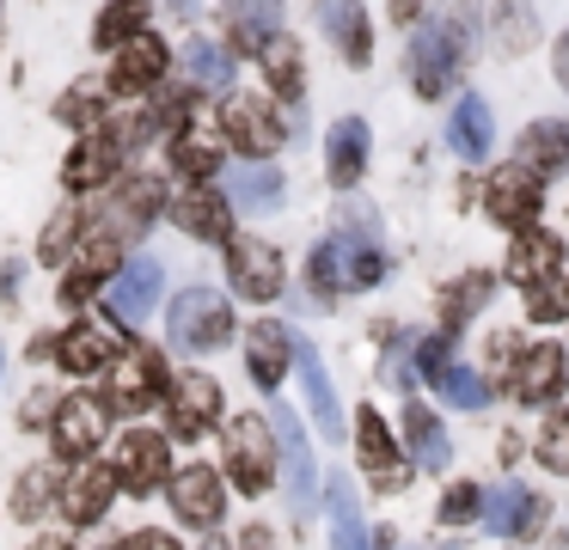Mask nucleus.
<instances>
[{"mask_svg": "<svg viewBox=\"0 0 569 550\" xmlns=\"http://www.w3.org/2000/svg\"><path fill=\"white\" fill-rule=\"evenodd\" d=\"M471 31H478V7H459L447 24H422L417 43H410V80H417L422 98H441L447 86L459 80V61L471 49Z\"/></svg>", "mask_w": 569, "mask_h": 550, "instance_id": "1", "label": "nucleus"}, {"mask_svg": "<svg viewBox=\"0 0 569 550\" xmlns=\"http://www.w3.org/2000/svg\"><path fill=\"white\" fill-rule=\"evenodd\" d=\"M373 281H386V257H380V244H373L368 227H349V232H337V239H325L319 251H312V288L319 293L373 288Z\"/></svg>", "mask_w": 569, "mask_h": 550, "instance_id": "2", "label": "nucleus"}, {"mask_svg": "<svg viewBox=\"0 0 569 550\" xmlns=\"http://www.w3.org/2000/svg\"><path fill=\"white\" fill-rule=\"evenodd\" d=\"M166 324H172L178 349L209 354V349H221V342L233 337V306H227V293H214V288H184L172 300V312H166Z\"/></svg>", "mask_w": 569, "mask_h": 550, "instance_id": "3", "label": "nucleus"}, {"mask_svg": "<svg viewBox=\"0 0 569 550\" xmlns=\"http://www.w3.org/2000/svg\"><path fill=\"white\" fill-rule=\"evenodd\" d=\"M227 471H233V489L246 496H263L276 477V428L270 416H233L227 422Z\"/></svg>", "mask_w": 569, "mask_h": 550, "instance_id": "4", "label": "nucleus"}, {"mask_svg": "<svg viewBox=\"0 0 569 550\" xmlns=\"http://www.w3.org/2000/svg\"><path fill=\"white\" fill-rule=\"evenodd\" d=\"M221 141L239 147V153L263 159L282 147V122H276V110L263 104V98H227L221 104Z\"/></svg>", "mask_w": 569, "mask_h": 550, "instance_id": "5", "label": "nucleus"}, {"mask_svg": "<svg viewBox=\"0 0 569 550\" xmlns=\"http://www.w3.org/2000/svg\"><path fill=\"white\" fill-rule=\"evenodd\" d=\"M160 386H166V367H160L153 349H129V354L111 361V410L141 416L153 398H160Z\"/></svg>", "mask_w": 569, "mask_h": 550, "instance_id": "6", "label": "nucleus"}, {"mask_svg": "<svg viewBox=\"0 0 569 550\" xmlns=\"http://www.w3.org/2000/svg\"><path fill=\"white\" fill-rule=\"evenodd\" d=\"M227 276H233V293H246V300H276L282 293V257L263 239H233L227 244Z\"/></svg>", "mask_w": 569, "mask_h": 550, "instance_id": "7", "label": "nucleus"}, {"mask_svg": "<svg viewBox=\"0 0 569 550\" xmlns=\"http://www.w3.org/2000/svg\"><path fill=\"white\" fill-rule=\"evenodd\" d=\"M50 434H56V452H62V459L87 464L92 452H99V440H104V403L87 398V391H80V398H62V403H56Z\"/></svg>", "mask_w": 569, "mask_h": 550, "instance_id": "8", "label": "nucleus"}, {"mask_svg": "<svg viewBox=\"0 0 569 550\" xmlns=\"http://www.w3.org/2000/svg\"><path fill=\"white\" fill-rule=\"evenodd\" d=\"M483 202H490V214L502 220V227H520V232H527L532 220H539L545 178H532L527 166H502V171L490 178V190H483Z\"/></svg>", "mask_w": 569, "mask_h": 550, "instance_id": "9", "label": "nucleus"}, {"mask_svg": "<svg viewBox=\"0 0 569 550\" xmlns=\"http://www.w3.org/2000/svg\"><path fill=\"white\" fill-rule=\"evenodd\" d=\"M221 24L239 56H263L282 37V0H221Z\"/></svg>", "mask_w": 569, "mask_h": 550, "instance_id": "10", "label": "nucleus"}, {"mask_svg": "<svg viewBox=\"0 0 569 550\" xmlns=\"http://www.w3.org/2000/svg\"><path fill=\"white\" fill-rule=\"evenodd\" d=\"M160 263L153 257H136L129 269H117L111 288H104V312L117 318V324H141V318L153 312V300H160Z\"/></svg>", "mask_w": 569, "mask_h": 550, "instance_id": "11", "label": "nucleus"}, {"mask_svg": "<svg viewBox=\"0 0 569 550\" xmlns=\"http://www.w3.org/2000/svg\"><path fill=\"white\" fill-rule=\"evenodd\" d=\"M166 410H172V428L184 440H197V434H209V422H221V386H214L209 373H178L172 379V398H166Z\"/></svg>", "mask_w": 569, "mask_h": 550, "instance_id": "12", "label": "nucleus"}, {"mask_svg": "<svg viewBox=\"0 0 569 550\" xmlns=\"http://www.w3.org/2000/svg\"><path fill=\"white\" fill-rule=\"evenodd\" d=\"M221 508H227L221 471H209V464H184V471L172 477V513L184 526H202V532H209V526L221 520Z\"/></svg>", "mask_w": 569, "mask_h": 550, "instance_id": "13", "label": "nucleus"}, {"mask_svg": "<svg viewBox=\"0 0 569 550\" xmlns=\"http://www.w3.org/2000/svg\"><path fill=\"white\" fill-rule=\"evenodd\" d=\"M166 471H172L166 440L148 434V428H136V434L123 440V452H117V483H123L129 496H153V489L166 483Z\"/></svg>", "mask_w": 569, "mask_h": 550, "instance_id": "14", "label": "nucleus"}, {"mask_svg": "<svg viewBox=\"0 0 569 550\" xmlns=\"http://www.w3.org/2000/svg\"><path fill=\"white\" fill-rule=\"evenodd\" d=\"M539 520H545V501L520 483H496L490 496H483V526H490L496 538H532Z\"/></svg>", "mask_w": 569, "mask_h": 550, "instance_id": "15", "label": "nucleus"}, {"mask_svg": "<svg viewBox=\"0 0 569 550\" xmlns=\"http://www.w3.org/2000/svg\"><path fill=\"white\" fill-rule=\"evenodd\" d=\"M356 452H361V471L373 477V489H405V459H398V447H392V428L380 422L373 410H361L356 416Z\"/></svg>", "mask_w": 569, "mask_h": 550, "instance_id": "16", "label": "nucleus"}, {"mask_svg": "<svg viewBox=\"0 0 569 550\" xmlns=\"http://www.w3.org/2000/svg\"><path fill=\"white\" fill-rule=\"evenodd\" d=\"M276 452H282V483H288L295 513H312V452H307L295 410H276Z\"/></svg>", "mask_w": 569, "mask_h": 550, "instance_id": "17", "label": "nucleus"}, {"mask_svg": "<svg viewBox=\"0 0 569 550\" xmlns=\"http://www.w3.org/2000/svg\"><path fill=\"white\" fill-rule=\"evenodd\" d=\"M563 349H557V342H532V349L527 354H520V361H515V398L520 403H551L557 398V391H563Z\"/></svg>", "mask_w": 569, "mask_h": 550, "instance_id": "18", "label": "nucleus"}, {"mask_svg": "<svg viewBox=\"0 0 569 550\" xmlns=\"http://www.w3.org/2000/svg\"><path fill=\"white\" fill-rule=\"evenodd\" d=\"M117 489H123V483H117V471H104V464H80V471L62 483V513L74 526H99Z\"/></svg>", "mask_w": 569, "mask_h": 550, "instance_id": "19", "label": "nucleus"}, {"mask_svg": "<svg viewBox=\"0 0 569 550\" xmlns=\"http://www.w3.org/2000/svg\"><path fill=\"white\" fill-rule=\"evenodd\" d=\"M117 166H123V147H117V134H87V141L68 153L62 183H68V190H99V183L117 178Z\"/></svg>", "mask_w": 569, "mask_h": 550, "instance_id": "20", "label": "nucleus"}, {"mask_svg": "<svg viewBox=\"0 0 569 550\" xmlns=\"http://www.w3.org/2000/svg\"><path fill=\"white\" fill-rule=\"evenodd\" d=\"M557 269H563V244H557L551 232H539V227H527L515 239V251H508V276H515L520 288H532V293H539Z\"/></svg>", "mask_w": 569, "mask_h": 550, "instance_id": "21", "label": "nucleus"}, {"mask_svg": "<svg viewBox=\"0 0 569 550\" xmlns=\"http://www.w3.org/2000/svg\"><path fill=\"white\" fill-rule=\"evenodd\" d=\"M325 37L337 43V56H343L349 68H368L373 31H368V12H361V0H331V7H325Z\"/></svg>", "mask_w": 569, "mask_h": 550, "instance_id": "22", "label": "nucleus"}, {"mask_svg": "<svg viewBox=\"0 0 569 550\" xmlns=\"http://www.w3.org/2000/svg\"><path fill=\"white\" fill-rule=\"evenodd\" d=\"M288 354H295V337H288L282 324H251V337H246V367H251V379H258L263 391H276L288 379Z\"/></svg>", "mask_w": 569, "mask_h": 550, "instance_id": "23", "label": "nucleus"}, {"mask_svg": "<svg viewBox=\"0 0 569 550\" xmlns=\"http://www.w3.org/2000/svg\"><path fill=\"white\" fill-rule=\"evenodd\" d=\"M160 202H166L160 178H148V171H129V178L117 183V196H111V227L148 232L153 214H160Z\"/></svg>", "mask_w": 569, "mask_h": 550, "instance_id": "24", "label": "nucleus"}, {"mask_svg": "<svg viewBox=\"0 0 569 550\" xmlns=\"http://www.w3.org/2000/svg\"><path fill=\"white\" fill-rule=\"evenodd\" d=\"M117 257H123V251H117V239H111V232H99V239L87 244V257H74V269H68V281H62V306H80L104 276H117V269H123Z\"/></svg>", "mask_w": 569, "mask_h": 550, "instance_id": "25", "label": "nucleus"}, {"mask_svg": "<svg viewBox=\"0 0 569 550\" xmlns=\"http://www.w3.org/2000/svg\"><path fill=\"white\" fill-rule=\"evenodd\" d=\"M515 166H527L532 178H551V171H563V166H569V129H563V122H532V129L520 134Z\"/></svg>", "mask_w": 569, "mask_h": 550, "instance_id": "26", "label": "nucleus"}, {"mask_svg": "<svg viewBox=\"0 0 569 550\" xmlns=\"http://www.w3.org/2000/svg\"><path fill=\"white\" fill-rule=\"evenodd\" d=\"M160 73H166V43H160V37H148V31H141L136 43H129L123 56H117V73H111V86L129 98V92H148V86L160 80Z\"/></svg>", "mask_w": 569, "mask_h": 550, "instance_id": "27", "label": "nucleus"}, {"mask_svg": "<svg viewBox=\"0 0 569 550\" xmlns=\"http://www.w3.org/2000/svg\"><path fill=\"white\" fill-rule=\"evenodd\" d=\"M295 361H300V373H307V403H312V416H319V428L337 440V434H343V403H337L331 379H325V361H319V349L295 337Z\"/></svg>", "mask_w": 569, "mask_h": 550, "instance_id": "28", "label": "nucleus"}, {"mask_svg": "<svg viewBox=\"0 0 569 550\" xmlns=\"http://www.w3.org/2000/svg\"><path fill=\"white\" fill-rule=\"evenodd\" d=\"M405 447H410V459H417L422 471H441V464L453 459L441 416H435V410H422V403H410V410H405Z\"/></svg>", "mask_w": 569, "mask_h": 550, "instance_id": "29", "label": "nucleus"}, {"mask_svg": "<svg viewBox=\"0 0 569 550\" xmlns=\"http://www.w3.org/2000/svg\"><path fill=\"white\" fill-rule=\"evenodd\" d=\"M447 141H453L459 159H483V153H490V104H483V98H459L453 122H447Z\"/></svg>", "mask_w": 569, "mask_h": 550, "instance_id": "30", "label": "nucleus"}, {"mask_svg": "<svg viewBox=\"0 0 569 550\" xmlns=\"http://www.w3.org/2000/svg\"><path fill=\"white\" fill-rule=\"evenodd\" d=\"M178 220H184L197 239H227V196L209 190V183H190L178 196Z\"/></svg>", "mask_w": 569, "mask_h": 550, "instance_id": "31", "label": "nucleus"}, {"mask_svg": "<svg viewBox=\"0 0 569 550\" xmlns=\"http://www.w3.org/2000/svg\"><path fill=\"white\" fill-rule=\"evenodd\" d=\"M227 196H233L246 214H263V208L282 202V171H270V166H239L233 178H227Z\"/></svg>", "mask_w": 569, "mask_h": 550, "instance_id": "32", "label": "nucleus"}, {"mask_svg": "<svg viewBox=\"0 0 569 550\" xmlns=\"http://www.w3.org/2000/svg\"><path fill=\"white\" fill-rule=\"evenodd\" d=\"M184 80L197 86V92H227V80H233V61H227V49L209 43V37L184 43Z\"/></svg>", "mask_w": 569, "mask_h": 550, "instance_id": "33", "label": "nucleus"}, {"mask_svg": "<svg viewBox=\"0 0 569 550\" xmlns=\"http://www.w3.org/2000/svg\"><path fill=\"white\" fill-rule=\"evenodd\" d=\"M361 159H368V122H361V117H343V122L331 129V178L343 183V190L361 178Z\"/></svg>", "mask_w": 569, "mask_h": 550, "instance_id": "34", "label": "nucleus"}, {"mask_svg": "<svg viewBox=\"0 0 569 550\" xmlns=\"http://www.w3.org/2000/svg\"><path fill=\"white\" fill-rule=\"evenodd\" d=\"M141 24H148V0H111V7L99 12L92 43H99V49H129L141 37Z\"/></svg>", "mask_w": 569, "mask_h": 550, "instance_id": "35", "label": "nucleus"}, {"mask_svg": "<svg viewBox=\"0 0 569 550\" xmlns=\"http://www.w3.org/2000/svg\"><path fill=\"white\" fill-rule=\"evenodd\" d=\"M532 43H539V12L527 0H502L496 7V49L502 56H527Z\"/></svg>", "mask_w": 569, "mask_h": 550, "instance_id": "36", "label": "nucleus"}, {"mask_svg": "<svg viewBox=\"0 0 569 550\" xmlns=\"http://www.w3.org/2000/svg\"><path fill=\"white\" fill-rule=\"evenodd\" d=\"M56 361H62L68 373H99V367H111V342H104L92 324H74L62 342H56Z\"/></svg>", "mask_w": 569, "mask_h": 550, "instance_id": "37", "label": "nucleus"}, {"mask_svg": "<svg viewBox=\"0 0 569 550\" xmlns=\"http://www.w3.org/2000/svg\"><path fill=\"white\" fill-rule=\"evenodd\" d=\"M214 159H221V134H202V129H178L172 134V166L184 178H214Z\"/></svg>", "mask_w": 569, "mask_h": 550, "instance_id": "38", "label": "nucleus"}, {"mask_svg": "<svg viewBox=\"0 0 569 550\" xmlns=\"http://www.w3.org/2000/svg\"><path fill=\"white\" fill-rule=\"evenodd\" d=\"M263 73H270V86L282 98H300V49H295V37H288V31L263 49Z\"/></svg>", "mask_w": 569, "mask_h": 550, "instance_id": "39", "label": "nucleus"}, {"mask_svg": "<svg viewBox=\"0 0 569 550\" xmlns=\"http://www.w3.org/2000/svg\"><path fill=\"white\" fill-rule=\"evenodd\" d=\"M490 288H496L490 276H471V281H459V288L441 300V330H459V324H466V312H478V306L490 300Z\"/></svg>", "mask_w": 569, "mask_h": 550, "instance_id": "40", "label": "nucleus"}, {"mask_svg": "<svg viewBox=\"0 0 569 550\" xmlns=\"http://www.w3.org/2000/svg\"><path fill=\"white\" fill-rule=\"evenodd\" d=\"M435 386H441V398H447V403H459V410H483V403H490V386H483V379L471 373V367H447V373L435 379Z\"/></svg>", "mask_w": 569, "mask_h": 550, "instance_id": "41", "label": "nucleus"}, {"mask_svg": "<svg viewBox=\"0 0 569 550\" xmlns=\"http://www.w3.org/2000/svg\"><path fill=\"white\" fill-rule=\"evenodd\" d=\"M43 508H50V471L43 464H31L26 477H19V489H13V520H43Z\"/></svg>", "mask_w": 569, "mask_h": 550, "instance_id": "42", "label": "nucleus"}, {"mask_svg": "<svg viewBox=\"0 0 569 550\" xmlns=\"http://www.w3.org/2000/svg\"><path fill=\"white\" fill-rule=\"evenodd\" d=\"M80 227H87V220H80V208H56V214H50V232H43V244H38V257H43V263H62Z\"/></svg>", "mask_w": 569, "mask_h": 550, "instance_id": "43", "label": "nucleus"}, {"mask_svg": "<svg viewBox=\"0 0 569 550\" xmlns=\"http://www.w3.org/2000/svg\"><path fill=\"white\" fill-rule=\"evenodd\" d=\"M331 532H337V550H368L361 544V513H356V501H349L343 483L331 489Z\"/></svg>", "mask_w": 569, "mask_h": 550, "instance_id": "44", "label": "nucleus"}, {"mask_svg": "<svg viewBox=\"0 0 569 550\" xmlns=\"http://www.w3.org/2000/svg\"><path fill=\"white\" fill-rule=\"evenodd\" d=\"M539 459H545V471H563V477H569V410H557L551 422H545Z\"/></svg>", "mask_w": 569, "mask_h": 550, "instance_id": "45", "label": "nucleus"}, {"mask_svg": "<svg viewBox=\"0 0 569 550\" xmlns=\"http://www.w3.org/2000/svg\"><path fill=\"white\" fill-rule=\"evenodd\" d=\"M478 513H483V489H478V483H453V489L441 496V520H447V526H471Z\"/></svg>", "mask_w": 569, "mask_h": 550, "instance_id": "46", "label": "nucleus"}, {"mask_svg": "<svg viewBox=\"0 0 569 550\" xmlns=\"http://www.w3.org/2000/svg\"><path fill=\"white\" fill-rule=\"evenodd\" d=\"M56 117H62V122H87V129H99V122H104V104H99V92H68L62 104H56Z\"/></svg>", "mask_w": 569, "mask_h": 550, "instance_id": "47", "label": "nucleus"}, {"mask_svg": "<svg viewBox=\"0 0 569 550\" xmlns=\"http://www.w3.org/2000/svg\"><path fill=\"white\" fill-rule=\"evenodd\" d=\"M453 337H459V330H441V337H429V342L417 349V367H422L429 379H441L447 367H453V361H447V354H453Z\"/></svg>", "mask_w": 569, "mask_h": 550, "instance_id": "48", "label": "nucleus"}, {"mask_svg": "<svg viewBox=\"0 0 569 550\" xmlns=\"http://www.w3.org/2000/svg\"><path fill=\"white\" fill-rule=\"evenodd\" d=\"M239 550H276V532L263 520H251L246 532H239Z\"/></svg>", "mask_w": 569, "mask_h": 550, "instance_id": "49", "label": "nucleus"}, {"mask_svg": "<svg viewBox=\"0 0 569 550\" xmlns=\"http://www.w3.org/2000/svg\"><path fill=\"white\" fill-rule=\"evenodd\" d=\"M123 550H178V538H166V532H136Z\"/></svg>", "mask_w": 569, "mask_h": 550, "instance_id": "50", "label": "nucleus"}, {"mask_svg": "<svg viewBox=\"0 0 569 550\" xmlns=\"http://www.w3.org/2000/svg\"><path fill=\"white\" fill-rule=\"evenodd\" d=\"M557 80H563V92H569V37L557 43Z\"/></svg>", "mask_w": 569, "mask_h": 550, "instance_id": "51", "label": "nucleus"}, {"mask_svg": "<svg viewBox=\"0 0 569 550\" xmlns=\"http://www.w3.org/2000/svg\"><path fill=\"white\" fill-rule=\"evenodd\" d=\"M172 12H178V19H190V12H197V0H172Z\"/></svg>", "mask_w": 569, "mask_h": 550, "instance_id": "52", "label": "nucleus"}, {"mask_svg": "<svg viewBox=\"0 0 569 550\" xmlns=\"http://www.w3.org/2000/svg\"><path fill=\"white\" fill-rule=\"evenodd\" d=\"M31 550H68V544H56V538H38V544H31Z\"/></svg>", "mask_w": 569, "mask_h": 550, "instance_id": "53", "label": "nucleus"}, {"mask_svg": "<svg viewBox=\"0 0 569 550\" xmlns=\"http://www.w3.org/2000/svg\"><path fill=\"white\" fill-rule=\"evenodd\" d=\"M202 550H227V544H221V538H209V544H202Z\"/></svg>", "mask_w": 569, "mask_h": 550, "instance_id": "54", "label": "nucleus"}]
</instances>
